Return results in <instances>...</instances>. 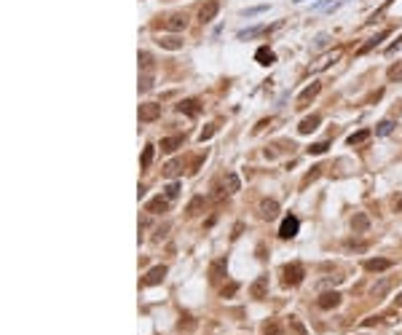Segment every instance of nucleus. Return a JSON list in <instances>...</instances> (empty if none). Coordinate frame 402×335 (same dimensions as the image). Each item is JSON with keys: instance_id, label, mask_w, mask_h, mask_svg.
I'll return each mask as SVG.
<instances>
[{"instance_id": "18", "label": "nucleus", "mask_w": 402, "mask_h": 335, "mask_svg": "<svg viewBox=\"0 0 402 335\" xmlns=\"http://www.w3.org/2000/svg\"><path fill=\"white\" fill-rule=\"evenodd\" d=\"M177 148H182V137H164L161 140V150H167V153H174Z\"/></svg>"}, {"instance_id": "17", "label": "nucleus", "mask_w": 402, "mask_h": 335, "mask_svg": "<svg viewBox=\"0 0 402 335\" xmlns=\"http://www.w3.org/2000/svg\"><path fill=\"white\" fill-rule=\"evenodd\" d=\"M252 298H266V292H268V277H258V281L252 284Z\"/></svg>"}, {"instance_id": "33", "label": "nucleus", "mask_w": 402, "mask_h": 335, "mask_svg": "<svg viewBox=\"0 0 402 335\" xmlns=\"http://www.w3.org/2000/svg\"><path fill=\"white\" fill-rule=\"evenodd\" d=\"M289 327H292V330L298 333V335H306V327H303V325H300V322L295 319V317H289Z\"/></svg>"}, {"instance_id": "20", "label": "nucleus", "mask_w": 402, "mask_h": 335, "mask_svg": "<svg viewBox=\"0 0 402 335\" xmlns=\"http://www.w3.org/2000/svg\"><path fill=\"white\" fill-rule=\"evenodd\" d=\"M367 140H370V129H359L348 137V145H362V142H367Z\"/></svg>"}, {"instance_id": "6", "label": "nucleus", "mask_w": 402, "mask_h": 335, "mask_svg": "<svg viewBox=\"0 0 402 335\" xmlns=\"http://www.w3.org/2000/svg\"><path fill=\"white\" fill-rule=\"evenodd\" d=\"M164 27L172 30V32H180L188 27V14H169L167 19H164Z\"/></svg>"}, {"instance_id": "29", "label": "nucleus", "mask_w": 402, "mask_h": 335, "mask_svg": "<svg viewBox=\"0 0 402 335\" xmlns=\"http://www.w3.org/2000/svg\"><path fill=\"white\" fill-rule=\"evenodd\" d=\"M215 131H217V123H209V126H207V129H204V131H201V134H199V142H207V140H209V137H212V134H215Z\"/></svg>"}, {"instance_id": "21", "label": "nucleus", "mask_w": 402, "mask_h": 335, "mask_svg": "<svg viewBox=\"0 0 402 335\" xmlns=\"http://www.w3.org/2000/svg\"><path fill=\"white\" fill-rule=\"evenodd\" d=\"M386 35H389V30H384V32H381V35L370 38V41H367V43H365V46H362V49H359V54H367V51H370V49H375V46H378L381 41H384Z\"/></svg>"}, {"instance_id": "3", "label": "nucleus", "mask_w": 402, "mask_h": 335, "mask_svg": "<svg viewBox=\"0 0 402 335\" xmlns=\"http://www.w3.org/2000/svg\"><path fill=\"white\" fill-rule=\"evenodd\" d=\"M161 118V105H156V102H145L140 105V121L142 123H153Z\"/></svg>"}, {"instance_id": "36", "label": "nucleus", "mask_w": 402, "mask_h": 335, "mask_svg": "<svg viewBox=\"0 0 402 335\" xmlns=\"http://www.w3.org/2000/svg\"><path fill=\"white\" fill-rule=\"evenodd\" d=\"M279 333V325H266L263 327V335H276Z\"/></svg>"}, {"instance_id": "31", "label": "nucleus", "mask_w": 402, "mask_h": 335, "mask_svg": "<svg viewBox=\"0 0 402 335\" xmlns=\"http://www.w3.org/2000/svg\"><path fill=\"white\" fill-rule=\"evenodd\" d=\"M150 89H153V78H150V75H142V78H140V91H150Z\"/></svg>"}, {"instance_id": "28", "label": "nucleus", "mask_w": 402, "mask_h": 335, "mask_svg": "<svg viewBox=\"0 0 402 335\" xmlns=\"http://www.w3.org/2000/svg\"><path fill=\"white\" fill-rule=\"evenodd\" d=\"M140 64H142V70H153V56H150L148 51H142V54H140Z\"/></svg>"}, {"instance_id": "10", "label": "nucleus", "mask_w": 402, "mask_h": 335, "mask_svg": "<svg viewBox=\"0 0 402 335\" xmlns=\"http://www.w3.org/2000/svg\"><path fill=\"white\" fill-rule=\"evenodd\" d=\"M276 215H279V204H276L274 199H263L260 201V218L263 220H274Z\"/></svg>"}, {"instance_id": "16", "label": "nucleus", "mask_w": 402, "mask_h": 335, "mask_svg": "<svg viewBox=\"0 0 402 335\" xmlns=\"http://www.w3.org/2000/svg\"><path fill=\"white\" fill-rule=\"evenodd\" d=\"M223 277H226V260H215L212 263V266H209V279H212V281H220Z\"/></svg>"}, {"instance_id": "37", "label": "nucleus", "mask_w": 402, "mask_h": 335, "mask_svg": "<svg viewBox=\"0 0 402 335\" xmlns=\"http://www.w3.org/2000/svg\"><path fill=\"white\" fill-rule=\"evenodd\" d=\"M394 212L402 215V196H400V199H394Z\"/></svg>"}, {"instance_id": "30", "label": "nucleus", "mask_w": 402, "mask_h": 335, "mask_svg": "<svg viewBox=\"0 0 402 335\" xmlns=\"http://www.w3.org/2000/svg\"><path fill=\"white\" fill-rule=\"evenodd\" d=\"M177 196H180V185H177V182H172V185L167 188V199H169V201H174Z\"/></svg>"}, {"instance_id": "19", "label": "nucleus", "mask_w": 402, "mask_h": 335, "mask_svg": "<svg viewBox=\"0 0 402 335\" xmlns=\"http://www.w3.org/2000/svg\"><path fill=\"white\" fill-rule=\"evenodd\" d=\"M158 46H161V49H167V51H177V49H182V41L177 35H169V38H161Z\"/></svg>"}, {"instance_id": "2", "label": "nucleus", "mask_w": 402, "mask_h": 335, "mask_svg": "<svg viewBox=\"0 0 402 335\" xmlns=\"http://www.w3.org/2000/svg\"><path fill=\"white\" fill-rule=\"evenodd\" d=\"M319 91H322V83L319 81H311V86H306L298 94V102H295V108H306L308 102H314L316 97H319Z\"/></svg>"}, {"instance_id": "11", "label": "nucleus", "mask_w": 402, "mask_h": 335, "mask_svg": "<svg viewBox=\"0 0 402 335\" xmlns=\"http://www.w3.org/2000/svg\"><path fill=\"white\" fill-rule=\"evenodd\" d=\"M145 209H148L150 215H161V212H167V209H169V199H167V196H156V199L148 201V207H145Z\"/></svg>"}, {"instance_id": "13", "label": "nucleus", "mask_w": 402, "mask_h": 335, "mask_svg": "<svg viewBox=\"0 0 402 335\" xmlns=\"http://www.w3.org/2000/svg\"><path fill=\"white\" fill-rule=\"evenodd\" d=\"M255 62H258V64H266V67H268V64L276 62V54H274L271 49H268V46H263V49L255 51Z\"/></svg>"}, {"instance_id": "5", "label": "nucleus", "mask_w": 402, "mask_h": 335, "mask_svg": "<svg viewBox=\"0 0 402 335\" xmlns=\"http://www.w3.org/2000/svg\"><path fill=\"white\" fill-rule=\"evenodd\" d=\"M298 228H300V223L295 215H287L285 220H282V228H279V236L282 239H292L295 233H298Z\"/></svg>"}, {"instance_id": "38", "label": "nucleus", "mask_w": 402, "mask_h": 335, "mask_svg": "<svg viewBox=\"0 0 402 335\" xmlns=\"http://www.w3.org/2000/svg\"><path fill=\"white\" fill-rule=\"evenodd\" d=\"M394 303H400V306H402V295H400V300H394Z\"/></svg>"}, {"instance_id": "14", "label": "nucleus", "mask_w": 402, "mask_h": 335, "mask_svg": "<svg viewBox=\"0 0 402 335\" xmlns=\"http://www.w3.org/2000/svg\"><path fill=\"white\" fill-rule=\"evenodd\" d=\"M351 228H354V233H365L367 228H370V218H367L365 212H357L351 220Z\"/></svg>"}, {"instance_id": "4", "label": "nucleus", "mask_w": 402, "mask_h": 335, "mask_svg": "<svg viewBox=\"0 0 402 335\" xmlns=\"http://www.w3.org/2000/svg\"><path fill=\"white\" fill-rule=\"evenodd\" d=\"M217 11H220V3H217V0H207V3L199 8V22L201 24H209L217 16Z\"/></svg>"}, {"instance_id": "27", "label": "nucleus", "mask_w": 402, "mask_h": 335, "mask_svg": "<svg viewBox=\"0 0 402 335\" xmlns=\"http://www.w3.org/2000/svg\"><path fill=\"white\" fill-rule=\"evenodd\" d=\"M327 148H330V142H316V145L308 148V153H311V156H322V153H327Z\"/></svg>"}, {"instance_id": "15", "label": "nucleus", "mask_w": 402, "mask_h": 335, "mask_svg": "<svg viewBox=\"0 0 402 335\" xmlns=\"http://www.w3.org/2000/svg\"><path fill=\"white\" fill-rule=\"evenodd\" d=\"M319 123H322L319 115H308V118H303V121H300L298 131H300V134H311V131H316V126H319Z\"/></svg>"}, {"instance_id": "25", "label": "nucleus", "mask_w": 402, "mask_h": 335, "mask_svg": "<svg viewBox=\"0 0 402 335\" xmlns=\"http://www.w3.org/2000/svg\"><path fill=\"white\" fill-rule=\"evenodd\" d=\"M226 185H228V193H236V190H239V177H236L233 172H228L226 174Z\"/></svg>"}, {"instance_id": "32", "label": "nucleus", "mask_w": 402, "mask_h": 335, "mask_svg": "<svg viewBox=\"0 0 402 335\" xmlns=\"http://www.w3.org/2000/svg\"><path fill=\"white\" fill-rule=\"evenodd\" d=\"M150 161H153V145L145 148V153H142V167H150Z\"/></svg>"}, {"instance_id": "12", "label": "nucleus", "mask_w": 402, "mask_h": 335, "mask_svg": "<svg viewBox=\"0 0 402 335\" xmlns=\"http://www.w3.org/2000/svg\"><path fill=\"white\" fill-rule=\"evenodd\" d=\"M177 110L193 118V115H199V113H201V105H199V100H182L180 105H177Z\"/></svg>"}, {"instance_id": "35", "label": "nucleus", "mask_w": 402, "mask_h": 335, "mask_svg": "<svg viewBox=\"0 0 402 335\" xmlns=\"http://www.w3.org/2000/svg\"><path fill=\"white\" fill-rule=\"evenodd\" d=\"M201 201H204V199H193V201H190V207H188V215H196V209L201 207Z\"/></svg>"}, {"instance_id": "23", "label": "nucleus", "mask_w": 402, "mask_h": 335, "mask_svg": "<svg viewBox=\"0 0 402 335\" xmlns=\"http://www.w3.org/2000/svg\"><path fill=\"white\" fill-rule=\"evenodd\" d=\"M180 172H182V164L180 161H169L167 167H164V174H167V177H177Z\"/></svg>"}, {"instance_id": "24", "label": "nucleus", "mask_w": 402, "mask_h": 335, "mask_svg": "<svg viewBox=\"0 0 402 335\" xmlns=\"http://www.w3.org/2000/svg\"><path fill=\"white\" fill-rule=\"evenodd\" d=\"M389 287H392V279H384L381 284H375V287H373V295H375V298H384Z\"/></svg>"}, {"instance_id": "22", "label": "nucleus", "mask_w": 402, "mask_h": 335, "mask_svg": "<svg viewBox=\"0 0 402 335\" xmlns=\"http://www.w3.org/2000/svg\"><path fill=\"white\" fill-rule=\"evenodd\" d=\"M386 78H389V81H402V59H400V62L397 64H392V67H389L386 70Z\"/></svg>"}, {"instance_id": "26", "label": "nucleus", "mask_w": 402, "mask_h": 335, "mask_svg": "<svg viewBox=\"0 0 402 335\" xmlns=\"http://www.w3.org/2000/svg\"><path fill=\"white\" fill-rule=\"evenodd\" d=\"M392 131H394V123H392V121H381V123H378V129H375V134L386 137V134H392Z\"/></svg>"}, {"instance_id": "7", "label": "nucleus", "mask_w": 402, "mask_h": 335, "mask_svg": "<svg viewBox=\"0 0 402 335\" xmlns=\"http://www.w3.org/2000/svg\"><path fill=\"white\" fill-rule=\"evenodd\" d=\"M164 277H167V266H156V268H150L148 274H145V279H142V284L145 287H153V284H161Z\"/></svg>"}, {"instance_id": "1", "label": "nucleus", "mask_w": 402, "mask_h": 335, "mask_svg": "<svg viewBox=\"0 0 402 335\" xmlns=\"http://www.w3.org/2000/svg\"><path fill=\"white\" fill-rule=\"evenodd\" d=\"M303 277H306V268L300 266V263H289V266L282 268V281H285L287 287H295L300 284Z\"/></svg>"}, {"instance_id": "9", "label": "nucleus", "mask_w": 402, "mask_h": 335, "mask_svg": "<svg viewBox=\"0 0 402 335\" xmlns=\"http://www.w3.org/2000/svg\"><path fill=\"white\" fill-rule=\"evenodd\" d=\"M319 308H325V311H330V308H338L341 306V292H325V295H319Z\"/></svg>"}, {"instance_id": "8", "label": "nucleus", "mask_w": 402, "mask_h": 335, "mask_svg": "<svg viewBox=\"0 0 402 335\" xmlns=\"http://www.w3.org/2000/svg\"><path fill=\"white\" fill-rule=\"evenodd\" d=\"M392 268V260H386V258H370V260H365V271H370V274H384Z\"/></svg>"}, {"instance_id": "34", "label": "nucleus", "mask_w": 402, "mask_h": 335, "mask_svg": "<svg viewBox=\"0 0 402 335\" xmlns=\"http://www.w3.org/2000/svg\"><path fill=\"white\" fill-rule=\"evenodd\" d=\"M236 290H239V284H228V287H223V298H230Z\"/></svg>"}]
</instances>
